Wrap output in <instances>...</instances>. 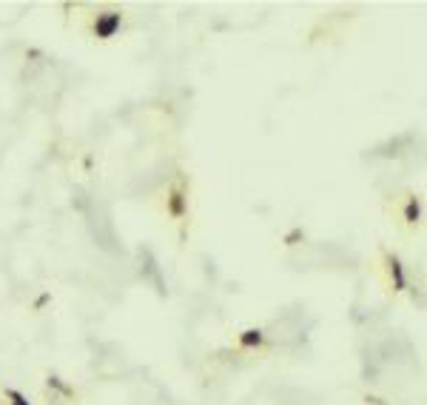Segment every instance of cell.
Wrapping results in <instances>:
<instances>
[{
  "mask_svg": "<svg viewBox=\"0 0 427 405\" xmlns=\"http://www.w3.org/2000/svg\"><path fill=\"white\" fill-rule=\"evenodd\" d=\"M160 212H162L165 223L179 229V237L188 234V226L194 217V212H191V177L182 168H177L165 180V185L160 191Z\"/></svg>",
  "mask_w": 427,
  "mask_h": 405,
  "instance_id": "6da1fadb",
  "label": "cell"
},
{
  "mask_svg": "<svg viewBox=\"0 0 427 405\" xmlns=\"http://www.w3.org/2000/svg\"><path fill=\"white\" fill-rule=\"evenodd\" d=\"M131 15L120 6H94L83 15V32L94 43H111L126 35Z\"/></svg>",
  "mask_w": 427,
  "mask_h": 405,
  "instance_id": "7a4b0ae2",
  "label": "cell"
},
{
  "mask_svg": "<svg viewBox=\"0 0 427 405\" xmlns=\"http://www.w3.org/2000/svg\"><path fill=\"white\" fill-rule=\"evenodd\" d=\"M387 215L393 217V223L399 229H404L407 234H416L424 226V197L413 188L390 194L387 200Z\"/></svg>",
  "mask_w": 427,
  "mask_h": 405,
  "instance_id": "3957f363",
  "label": "cell"
},
{
  "mask_svg": "<svg viewBox=\"0 0 427 405\" xmlns=\"http://www.w3.org/2000/svg\"><path fill=\"white\" fill-rule=\"evenodd\" d=\"M379 269H382L384 283H387V288H390L393 294L407 291V286H410L407 266H404V260H401L396 252H390V249L382 246V249H379Z\"/></svg>",
  "mask_w": 427,
  "mask_h": 405,
  "instance_id": "277c9868",
  "label": "cell"
}]
</instances>
